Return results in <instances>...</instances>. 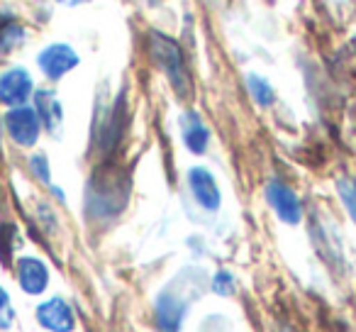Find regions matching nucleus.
<instances>
[{
    "mask_svg": "<svg viewBox=\"0 0 356 332\" xmlns=\"http://www.w3.org/2000/svg\"><path fill=\"white\" fill-rule=\"evenodd\" d=\"M337 193H339L346 213H349V218L354 220V225H356V181L349 179V176H341V179L337 181Z\"/></svg>",
    "mask_w": 356,
    "mask_h": 332,
    "instance_id": "nucleus-15",
    "label": "nucleus"
},
{
    "mask_svg": "<svg viewBox=\"0 0 356 332\" xmlns=\"http://www.w3.org/2000/svg\"><path fill=\"white\" fill-rule=\"evenodd\" d=\"M188 189L193 200L208 213H215L222 205V193H220V186L215 181V176L210 174L205 166H193L188 171Z\"/></svg>",
    "mask_w": 356,
    "mask_h": 332,
    "instance_id": "nucleus-10",
    "label": "nucleus"
},
{
    "mask_svg": "<svg viewBox=\"0 0 356 332\" xmlns=\"http://www.w3.org/2000/svg\"><path fill=\"white\" fill-rule=\"evenodd\" d=\"M0 144H3V120H0Z\"/></svg>",
    "mask_w": 356,
    "mask_h": 332,
    "instance_id": "nucleus-20",
    "label": "nucleus"
},
{
    "mask_svg": "<svg viewBox=\"0 0 356 332\" xmlns=\"http://www.w3.org/2000/svg\"><path fill=\"white\" fill-rule=\"evenodd\" d=\"M181 137L191 154H205L210 147V129L198 113H186L181 118Z\"/></svg>",
    "mask_w": 356,
    "mask_h": 332,
    "instance_id": "nucleus-12",
    "label": "nucleus"
},
{
    "mask_svg": "<svg viewBox=\"0 0 356 332\" xmlns=\"http://www.w3.org/2000/svg\"><path fill=\"white\" fill-rule=\"evenodd\" d=\"M15 276L20 288L27 296H42L49 288L51 271L44 259L40 257H17L15 262Z\"/></svg>",
    "mask_w": 356,
    "mask_h": 332,
    "instance_id": "nucleus-8",
    "label": "nucleus"
},
{
    "mask_svg": "<svg viewBox=\"0 0 356 332\" xmlns=\"http://www.w3.org/2000/svg\"><path fill=\"white\" fill-rule=\"evenodd\" d=\"M30 171L37 181H42V184H51V169H49V159H47V154H32L30 157Z\"/></svg>",
    "mask_w": 356,
    "mask_h": 332,
    "instance_id": "nucleus-18",
    "label": "nucleus"
},
{
    "mask_svg": "<svg viewBox=\"0 0 356 332\" xmlns=\"http://www.w3.org/2000/svg\"><path fill=\"white\" fill-rule=\"evenodd\" d=\"M210 288H213V293H218V296L227 298L237 291V278H234V274L229 271V269H220L218 274H213Z\"/></svg>",
    "mask_w": 356,
    "mask_h": 332,
    "instance_id": "nucleus-16",
    "label": "nucleus"
},
{
    "mask_svg": "<svg viewBox=\"0 0 356 332\" xmlns=\"http://www.w3.org/2000/svg\"><path fill=\"white\" fill-rule=\"evenodd\" d=\"M25 40V27L15 20H8L0 25V54H8V52L17 49Z\"/></svg>",
    "mask_w": 356,
    "mask_h": 332,
    "instance_id": "nucleus-13",
    "label": "nucleus"
},
{
    "mask_svg": "<svg viewBox=\"0 0 356 332\" xmlns=\"http://www.w3.org/2000/svg\"><path fill=\"white\" fill-rule=\"evenodd\" d=\"M37 66H40L42 74L49 81H59L61 76H66L69 71H74L76 66H79V54H76L69 45L56 42V45H49L40 52Z\"/></svg>",
    "mask_w": 356,
    "mask_h": 332,
    "instance_id": "nucleus-9",
    "label": "nucleus"
},
{
    "mask_svg": "<svg viewBox=\"0 0 356 332\" xmlns=\"http://www.w3.org/2000/svg\"><path fill=\"white\" fill-rule=\"evenodd\" d=\"M35 317L40 327L47 332H74L76 330V313L61 296H51L35 308Z\"/></svg>",
    "mask_w": 356,
    "mask_h": 332,
    "instance_id": "nucleus-6",
    "label": "nucleus"
},
{
    "mask_svg": "<svg viewBox=\"0 0 356 332\" xmlns=\"http://www.w3.org/2000/svg\"><path fill=\"white\" fill-rule=\"evenodd\" d=\"M35 110L42 120V127L49 134H59L61 125H64V105L56 98L51 88L35 90Z\"/></svg>",
    "mask_w": 356,
    "mask_h": 332,
    "instance_id": "nucleus-11",
    "label": "nucleus"
},
{
    "mask_svg": "<svg viewBox=\"0 0 356 332\" xmlns=\"http://www.w3.org/2000/svg\"><path fill=\"white\" fill-rule=\"evenodd\" d=\"M3 125H6L8 134L17 147H35L42 134V120L32 105L10 108L3 118Z\"/></svg>",
    "mask_w": 356,
    "mask_h": 332,
    "instance_id": "nucleus-4",
    "label": "nucleus"
},
{
    "mask_svg": "<svg viewBox=\"0 0 356 332\" xmlns=\"http://www.w3.org/2000/svg\"><path fill=\"white\" fill-rule=\"evenodd\" d=\"M129 186L124 176L118 169H105L93 176L88 186V196H86V210L90 218L95 220H108L122 213L124 203H127Z\"/></svg>",
    "mask_w": 356,
    "mask_h": 332,
    "instance_id": "nucleus-2",
    "label": "nucleus"
},
{
    "mask_svg": "<svg viewBox=\"0 0 356 332\" xmlns=\"http://www.w3.org/2000/svg\"><path fill=\"white\" fill-rule=\"evenodd\" d=\"M56 3H64V6H79L81 0H56Z\"/></svg>",
    "mask_w": 356,
    "mask_h": 332,
    "instance_id": "nucleus-19",
    "label": "nucleus"
},
{
    "mask_svg": "<svg viewBox=\"0 0 356 332\" xmlns=\"http://www.w3.org/2000/svg\"><path fill=\"white\" fill-rule=\"evenodd\" d=\"M15 322V306L6 288L0 286V330H10Z\"/></svg>",
    "mask_w": 356,
    "mask_h": 332,
    "instance_id": "nucleus-17",
    "label": "nucleus"
},
{
    "mask_svg": "<svg viewBox=\"0 0 356 332\" xmlns=\"http://www.w3.org/2000/svg\"><path fill=\"white\" fill-rule=\"evenodd\" d=\"M35 95V81L25 66H10L0 71V103L8 108L27 105V100Z\"/></svg>",
    "mask_w": 356,
    "mask_h": 332,
    "instance_id": "nucleus-5",
    "label": "nucleus"
},
{
    "mask_svg": "<svg viewBox=\"0 0 356 332\" xmlns=\"http://www.w3.org/2000/svg\"><path fill=\"white\" fill-rule=\"evenodd\" d=\"M193 293L186 296V288L176 291L173 286H166L156 296L154 303V317H156V327L161 332H181L184 320L191 310V301H193Z\"/></svg>",
    "mask_w": 356,
    "mask_h": 332,
    "instance_id": "nucleus-3",
    "label": "nucleus"
},
{
    "mask_svg": "<svg viewBox=\"0 0 356 332\" xmlns=\"http://www.w3.org/2000/svg\"><path fill=\"white\" fill-rule=\"evenodd\" d=\"M149 56L156 64V69L163 71V76L168 79L171 88L176 90V95L181 98H191L193 93V81H191V71L186 64L184 49L176 40H171L163 32H149Z\"/></svg>",
    "mask_w": 356,
    "mask_h": 332,
    "instance_id": "nucleus-1",
    "label": "nucleus"
},
{
    "mask_svg": "<svg viewBox=\"0 0 356 332\" xmlns=\"http://www.w3.org/2000/svg\"><path fill=\"white\" fill-rule=\"evenodd\" d=\"M266 200L271 205V210L278 215V220L286 225H300L302 220V203L298 198V193L286 186L283 181L273 179L266 184Z\"/></svg>",
    "mask_w": 356,
    "mask_h": 332,
    "instance_id": "nucleus-7",
    "label": "nucleus"
},
{
    "mask_svg": "<svg viewBox=\"0 0 356 332\" xmlns=\"http://www.w3.org/2000/svg\"><path fill=\"white\" fill-rule=\"evenodd\" d=\"M247 86H249V93H252V98H254V103H257V105H261V108H268V105H273V100H276V93H273V86L268 84L266 79L252 74L247 79Z\"/></svg>",
    "mask_w": 356,
    "mask_h": 332,
    "instance_id": "nucleus-14",
    "label": "nucleus"
}]
</instances>
